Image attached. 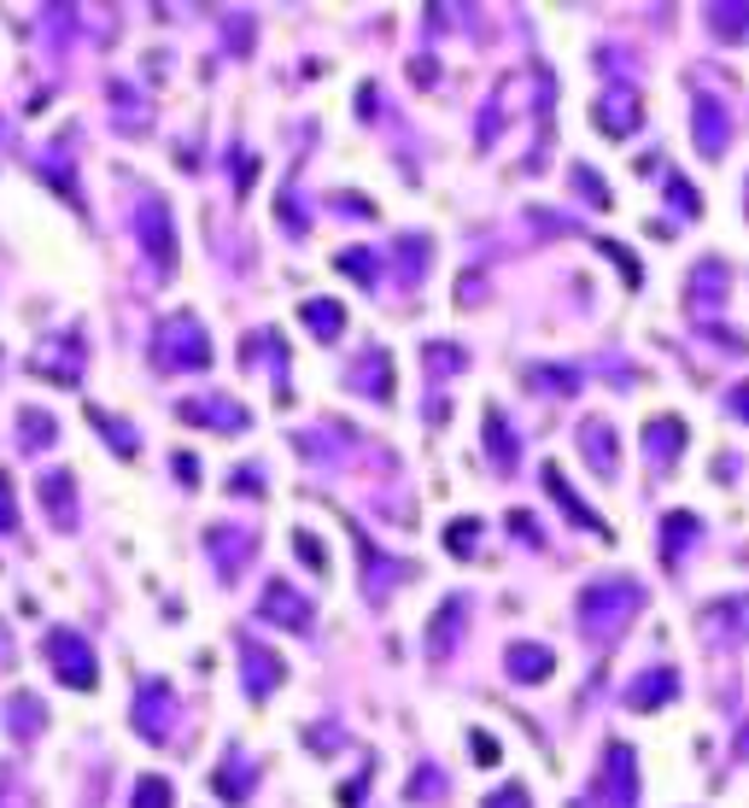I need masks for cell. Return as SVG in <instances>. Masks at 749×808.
Instances as JSON below:
<instances>
[{
    "instance_id": "obj_24",
    "label": "cell",
    "mask_w": 749,
    "mask_h": 808,
    "mask_svg": "<svg viewBox=\"0 0 749 808\" xmlns=\"http://www.w3.org/2000/svg\"><path fill=\"white\" fill-rule=\"evenodd\" d=\"M481 808H527V791H522V785H504V791L486 797Z\"/></svg>"
},
{
    "instance_id": "obj_22",
    "label": "cell",
    "mask_w": 749,
    "mask_h": 808,
    "mask_svg": "<svg viewBox=\"0 0 749 808\" xmlns=\"http://www.w3.org/2000/svg\"><path fill=\"white\" fill-rule=\"evenodd\" d=\"M474 533H481V522H456V528H451V539H445V545H451L456 556H469V551H474Z\"/></svg>"
},
{
    "instance_id": "obj_4",
    "label": "cell",
    "mask_w": 749,
    "mask_h": 808,
    "mask_svg": "<svg viewBox=\"0 0 749 808\" xmlns=\"http://www.w3.org/2000/svg\"><path fill=\"white\" fill-rule=\"evenodd\" d=\"M141 241L158 253V264L171 269L176 264V235H171V212H164V200H147L141 205Z\"/></svg>"
},
{
    "instance_id": "obj_19",
    "label": "cell",
    "mask_w": 749,
    "mask_h": 808,
    "mask_svg": "<svg viewBox=\"0 0 749 808\" xmlns=\"http://www.w3.org/2000/svg\"><path fill=\"white\" fill-rule=\"evenodd\" d=\"M135 808H171V779H141L135 785Z\"/></svg>"
},
{
    "instance_id": "obj_2",
    "label": "cell",
    "mask_w": 749,
    "mask_h": 808,
    "mask_svg": "<svg viewBox=\"0 0 749 808\" xmlns=\"http://www.w3.org/2000/svg\"><path fill=\"white\" fill-rule=\"evenodd\" d=\"M205 358H212V346H205L199 317L176 310L171 323H158V364L164 369H205Z\"/></svg>"
},
{
    "instance_id": "obj_5",
    "label": "cell",
    "mask_w": 749,
    "mask_h": 808,
    "mask_svg": "<svg viewBox=\"0 0 749 808\" xmlns=\"http://www.w3.org/2000/svg\"><path fill=\"white\" fill-rule=\"evenodd\" d=\"M351 381H358V392H369V399H387V392H392V364H387V351H363V358L351 364Z\"/></svg>"
},
{
    "instance_id": "obj_10",
    "label": "cell",
    "mask_w": 749,
    "mask_h": 808,
    "mask_svg": "<svg viewBox=\"0 0 749 808\" xmlns=\"http://www.w3.org/2000/svg\"><path fill=\"white\" fill-rule=\"evenodd\" d=\"M661 697H674V674H668V668H650V674L638 679V686H627V703H633V709H656Z\"/></svg>"
},
{
    "instance_id": "obj_11",
    "label": "cell",
    "mask_w": 749,
    "mask_h": 808,
    "mask_svg": "<svg viewBox=\"0 0 749 808\" xmlns=\"http://www.w3.org/2000/svg\"><path fill=\"white\" fill-rule=\"evenodd\" d=\"M579 451H586V458H592V469L597 474H609L615 469V458H609V422H586V428H579Z\"/></svg>"
},
{
    "instance_id": "obj_13",
    "label": "cell",
    "mask_w": 749,
    "mask_h": 808,
    "mask_svg": "<svg viewBox=\"0 0 749 808\" xmlns=\"http://www.w3.org/2000/svg\"><path fill=\"white\" fill-rule=\"evenodd\" d=\"M510 674L515 679H545L551 674V651L545 645H510Z\"/></svg>"
},
{
    "instance_id": "obj_23",
    "label": "cell",
    "mask_w": 749,
    "mask_h": 808,
    "mask_svg": "<svg viewBox=\"0 0 749 808\" xmlns=\"http://www.w3.org/2000/svg\"><path fill=\"white\" fill-rule=\"evenodd\" d=\"M18 528V510H12V481L0 474V533H12Z\"/></svg>"
},
{
    "instance_id": "obj_6",
    "label": "cell",
    "mask_w": 749,
    "mask_h": 808,
    "mask_svg": "<svg viewBox=\"0 0 749 808\" xmlns=\"http://www.w3.org/2000/svg\"><path fill=\"white\" fill-rule=\"evenodd\" d=\"M702 621H709V633H720V638H749V597L709 604V610H702Z\"/></svg>"
},
{
    "instance_id": "obj_21",
    "label": "cell",
    "mask_w": 749,
    "mask_h": 808,
    "mask_svg": "<svg viewBox=\"0 0 749 808\" xmlns=\"http://www.w3.org/2000/svg\"><path fill=\"white\" fill-rule=\"evenodd\" d=\"M12 715H18V733H35V727H41V703L24 697V692L12 697Z\"/></svg>"
},
{
    "instance_id": "obj_7",
    "label": "cell",
    "mask_w": 749,
    "mask_h": 808,
    "mask_svg": "<svg viewBox=\"0 0 749 808\" xmlns=\"http://www.w3.org/2000/svg\"><path fill=\"white\" fill-rule=\"evenodd\" d=\"M182 422H212V428H246V410L228 405V399H187L182 405Z\"/></svg>"
},
{
    "instance_id": "obj_8",
    "label": "cell",
    "mask_w": 749,
    "mask_h": 808,
    "mask_svg": "<svg viewBox=\"0 0 749 808\" xmlns=\"http://www.w3.org/2000/svg\"><path fill=\"white\" fill-rule=\"evenodd\" d=\"M264 615H269V621H287V627H305V621H310V604L287 592L281 580H269V592H264Z\"/></svg>"
},
{
    "instance_id": "obj_26",
    "label": "cell",
    "mask_w": 749,
    "mask_h": 808,
    "mask_svg": "<svg viewBox=\"0 0 749 808\" xmlns=\"http://www.w3.org/2000/svg\"><path fill=\"white\" fill-rule=\"evenodd\" d=\"M732 410H738V417H743V422H749V381H743V387H738V399H732Z\"/></svg>"
},
{
    "instance_id": "obj_25",
    "label": "cell",
    "mask_w": 749,
    "mask_h": 808,
    "mask_svg": "<svg viewBox=\"0 0 749 808\" xmlns=\"http://www.w3.org/2000/svg\"><path fill=\"white\" fill-rule=\"evenodd\" d=\"M463 364V351H451V346H428V369H456Z\"/></svg>"
},
{
    "instance_id": "obj_18",
    "label": "cell",
    "mask_w": 749,
    "mask_h": 808,
    "mask_svg": "<svg viewBox=\"0 0 749 808\" xmlns=\"http://www.w3.org/2000/svg\"><path fill=\"white\" fill-rule=\"evenodd\" d=\"M668 528H674V539H661V556H679V551L697 539V515H674ZM668 528H661V533H668Z\"/></svg>"
},
{
    "instance_id": "obj_20",
    "label": "cell",
    "mask_w": 749,
    "mask_h": 808,
    "mask_svg": "<svg viewBox=\"0 0 749 808\" xmlns=\"http://www.w3.org/2000/svg\"><path fill=\"white\" fill-rule=\"evenodd\" d=\"M486 428H492V458L510 463L515 451H510V428H504V417H497V410H486Z\"/></svg>"
},
{
    "instance_id": "obj_3",
    "label": "cell",
    "mask_w": 749,
    "mask_h": 808,
    "mask_svg": "<svg viewBox=\"0 0 749 808\" xmlns=\"http://www.w3.org/2000/svg\"><path fill=\"white\" fill-rule=\"evenodd\" d=\"M48 656H53V668H59V679H65V686H76V692L94 686V651L82 645L71 627L48 633Z\"/></svg>"
},
{
    "instance_id": "obj_16",
    "label": "cell",
    "mask_w": 749,
    "mask_h": 808,
    "mask_svg": "<svg viewBox=\"0 0 749 808\" xmlns=\"http://www.w3.org/2000/svg\"><path fill=\"white\" fill-rule=\"evenodd\" d=\"M697 147L702 153H720L726 147V117H720V106H709V100L697 106Z\"/></svg>"
},
{
    "instance_id": "obj_9",
    "label": "cell",
    "mask_w": 749,
    "mask_h": 808,
    "mask_svg": "<svg viewBox=\"0 0 749 808\" xmlns=\"http://www.w3.org/2000/svg\"><path fill=\"white\" fill-rule=\"evenodd\" d=\"M41 504H48V515L59 528H76V504H71V474H48L41 481Z\"/></svg>"
},
{
    "instance_id": "obj_1",
    "label": "cell",
    "mask_w": 749,
    "mask_h": 808,
    "mask_svg": "<svg viewBox=\"0 0 749 808\" xmlns=\"http://www.w3.org/2000/svg\"><path fill=\"white\" fill-rule=\"evenodd\" d=\"M638 604H644V592L633 586V580H627V586H620V580H603V586L579 592V621L592 627V638H603V633H615Z\"/></svg>"
},
{
    "instance_id": "obj_15",
    "label": "cell",
    "mask_w": 749,
    "mask_h": 808,
    "mask_svg": "<svg viewBox=\"0 0 749 808\" xmlns=\"http://www.w3.org/2000/svg\"><path fill=\"white\" fill-rule=\"evenodd\" d=\"M299 317L317 328L322 340H335L340 328H346V310H340V305H322V299H305V305H299Z\"/></svg>"
},
{
    "instance_id": "obj_12",
    "label": "cell",
    "mask_w": 749,
    "mask_h": 808,
    "mask_svg": "<svg viewBox=\"0 0 749 808\" xmlns=\"http://www.w3.org/2000/svg\"><path fill=\"white\" fill-rule=\"evenodd\" d=\"M235 528H212L205 533V545L217 551V563H223V574H235L240 569V556H253V539H228Z\"/></svg>"
},
{
    "instance_id": "obj_14",
    "label": "cell",
    "mask_w": 749,
    "mask_h": 808,
    "mask_svg": "<svg viewBox=\"0 0 749 808\" xmlns=\"http://www.w3.org/2000/svg\"><path fill=\"white\" fill-rule=\"evenodd\" d=\"M240 656L258 668V674H253V692H258V697L281 686V674H287V668H281V656H269V651H258V645H240Z\"/></svg>"
},
{
    "instance_id": "obj_17",
    "label": "cell",
    "mask_w": 749,
    "mask_h": 808,
    "mask_svg": "<svg viewBox=\"0 0 749 808\" xmlns=\"http://www.w3.org/2000/svg\"><path fill=\"white\" fill-rule=\"evenodd\" d=\"M18 428H24V446H53V417L48 410H18Z\"/></svg>"
}]
</instances>
